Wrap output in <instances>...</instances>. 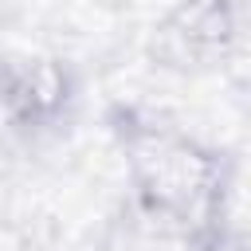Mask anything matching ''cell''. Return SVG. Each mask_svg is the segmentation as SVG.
Listing matches in <instances>:
<instances>
[{"instance_id": "obj_1", "label": "cell", "mask_w": 251, "mask_h": 251, "mask_svg": "<svg viewBox=\"0 0 251 251\" xmlns=\"http://www.w3.org/2000/svg\"><path fill=\"white\" fill-rule=\"evenodd\" d=\"M118 149L145 216L176 227L180 235L212 239V212L227 176L220 153H212L192 133L145 114L118 118Z\"/></svg>"}, {"instance_id": "obj_2", "label": "cell", "mask_w": 251, "mask_h": 251, "mask_svg": "<svg viewBox=\"0 0 251 251\" xmlns=\"http://www.w3.org/2000/svg\"><path fill=\"white\" fill-rule=\"evenodd\" d=\"M235 0H173L149 35V55L165 71L220 63L235 47Z\"/></svg>"}, {"instance_id": "obj_3", "label": "cell", "mask_w": 251, "mask_h": 251, "mask_svg": "<svg viewBox=\"0 0 251 251\" xmlns=\"http://www.w3.org/2000/svg\"><path fill=\"white\" fill-rule=\"evenodd\" d=\"M75 98V75L55 55L0 59V122L12 129L55 126Z\"/></svg>"}, {"instance_id": "obj_4", "label": "cell", "mask_w": 251, "mask_h": 251, "mask_svg": "<svg viewBox=\"0 0 251 251\" xmlns=\"http://www.w3.org/2000/svg\"><path fill=\"white\" fill-rule=\"evenodd\" d=\"M0 251H35V239L12 224V220H0Z\"/></svg>"}]
</instances>
